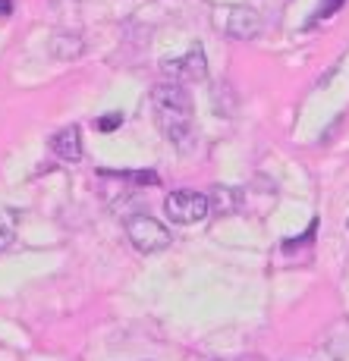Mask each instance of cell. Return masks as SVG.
I'll return each mask as SVG.
<instances>
[{
	"mask_svg": "<svg viewBox=\"0 0 349 361\" xmlns=\"http://www.w3.org/2000/svg\"><path fill=\"white\" fill-rule=\"evenodd\" d=\"M164 69V75L170 82H177V85H189V82H201L208 75V63H205V51H201V44L189 47V51L183 54V57H173V60H164L160 63Z\"/></svg>",
	"mask_w": 349,
	"mask_h": 361,
	"instance_id": "4",
	"label": "cell"
},
{
	"mask_svg": "<svg viewBox=\"0 0 349 361\" xmlns=\"http://www.w3.org/2000/svg\"><path fill=\"white\" fill-rule=\"evenodd\" d=\"M10 10H13L10 0H0V13H10Z\"/></svg>",
	"mask_w": 349,
	"mask_h": 361,
	"instance_id": "11",
	"label": "cell"
},
{
	"mask_svg": "<svg viewBox=\"0 0 349 361\" xmlns=\"http://www.w3.org/2000/svg\"><path fill=\"white\" fill-rule=\"evenodd\" d=\"M223 32L230 38H255L261 32V19L258 13H252L249 6H230L227 19H223Z\"/></svg>",
	"mask_w": 349,
	"mask_h": 361,
	"instance_id": "5",
	"label": "cell"
},
{
	"mask_svg": "<svg viewBox=\"0 0 349 361\" xmlns=\"http://www.w3.org/2000/svg\"><path fill=\"white\" fill-rule=\"evenodd\" d=\"M151 107L160 132L177 145L179 151H189L195 142V120H192V98L183 85H158L151 92Z\"/></svg>",
	"mask_w": 349,
	"mask_h": 361,
	"instance_id": "1",
	"label": "cell"
},
{
	"mask_svg": "<svg viewBox=\"0 0 349 361\" xmlns=\"http://www.w3.org/2000/svg\"><path fill=\"white\" fill-rule=\"evenodd\" d=\"M13 235H16V230H13V220L6 217V214H0V252H4V248H10Z\"/></svg>",
	"mask_w": 349,
	"mask_h": 361,
	"instance_id": "7",
	"label": "cell"
},
{
	"mask_svg": "<svg viewBox=\"0 0 349 361\" xmlns=\"http://www.w3.org/2000/svg\"><path fill=\"white\" fill-rule=\"evenodd\" d=\"M164 211L173 224L189 226V224H199V220L208 217L211 198L201 195V192H192V189H179V192H170V195L164 198Z\"/></svg>",
	"mask_w": 349,
	"mask_h": 361,
	"instance_id": "2",
	"label": "cell"
},
{
	"mask_svg": "<svg viewBox=\"0 0 349 361\" xmlns=\"http://www.w3.org/2000/svg\"><path fill=\"white\" fill-rule=\"evenodd\" d=\"M126 235H129L132 245L145 255L160 252V248L170 245V233H167V226L158 224V220L148 217V214H136V217H129L126 220Z\"/></svg>",
	"mask_w": 349,
	"mask_h": 361,
	"instance_id": "3",
	"label": "cell"
},
{
	"mask_svg": "<svg viewBox=\"0 0 349 361\" xmlns=\"http://www.w3.org/2000/svg\"><path fill=\"white\" fill-rule=\"evenodd\" d=\"M51 151L60 157V161L76 164L82 157V138H79V126H66L60 129L57 135L51 138Z\"/></svg>",
	"mask_w": 349,
	"mask_h": 361,
	"instance_id": "6",
	"label": "cell"
},
{
	"mask_svg": "<svg viewBox=\"0 0 349 361\" xmlns=\"http://www.w3.org/2000/svg\"><path fill=\"white\" fill-rule=\"evenodd\" d=\"M214 204H218L220 211H233V198H230V189H218V192H214Z\"/></svg>",
	"mask_w": 349,
	"mask_h": 361,
	"instance_id": "9",
	"label": "cell"
},
{
	"mask_svg": "<svg viewBox=\"0 0 349 361\" xmlns=\"http://www.w3.org/2000/svg\"><path fill=\"white\" fill-rule=\"evenodd\" d=\"M340 4H343V0H321V6H318V13H315V19H312V23H321V19L333 16V13L340 10Z\"/></svg>",
	"mask_w": 349,
	"mask_h": 361,
	"instance_id": "8",
	"label": "cell"
},
{
	"mask_svg": "<svg viewBox=\"0 0 349 361\" xmlns=\"http://www.w3.org/2000/svg\"><path fill=\"white\" fill-rule=\"evenodd\" d=\"M117 126H123V114H110V116H104V120H97V129H104V132H110Z\"/></svg>",
	"mask_w": 349,
	"mask_h": 361,
	"instance_id": "10",
	"label": "cell"
}]
</instances>
